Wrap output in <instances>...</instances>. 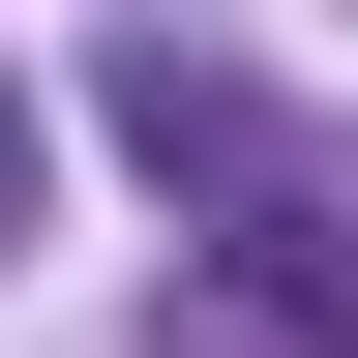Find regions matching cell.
<instances>
[{"label": "cell", "mask_w": 358, "mask_h": 358, "mask_svg": "<svg viewBox=\"0 0 358 358\" xmlns=\"http://www.w3.org/2000/svg\"><path fill=\"white\" fill-rule=\"evenodd\" d=\"M239 329L358 358V179H239Z\"/></svg>", "instance_id": "6da1fadb"}, {"label": "cell", "mask_w": 358, "mask_h": 358, "mask_svg": "<svg viewBox=\"0 0 358 358\" xmlns=\"http://www.w3.org/2000/svg\"><path fill=\"white\" fill-rule=\"evenodd\" d=\"M120 150H150V179H268V120H239V90L150 30V60H120Z\"/></svg>", "instance_id": "7a4b0ae2"}, {"label": "cell", "mask_w": 358, "mask_h": 358, "mask_svg": "<svg viewBox=\"0 0 358 358\" xmlns=\"http://www.w3.org/2000/svg\"><path fill=\"white\" fill-rule=\"evenodd\" d=\"M0 239H30V90H0Z\"/></svg>", "instance_id": "3957f363"}]
</instances>
